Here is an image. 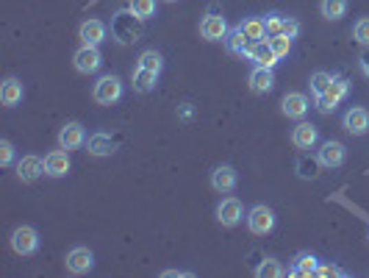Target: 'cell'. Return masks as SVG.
<instances>
[{"mask_svg":"<svg viewBox=\"0 0 369 278\" xmlns=\"http://www.w3.org/2000/svg\"><path fill=\"white\" fill-rule=\"evenodd\" d=\"M366 239H369V237H366Z\"/></svg>","mask_w":369,"mask_h":278,"instance_id":"b9f144b4","label":"cell"},{"mask_svg":"<svg viewBox=\"0 0 369 278\" xmlns=\"http://www.w3.org/2000/svg\"><path fill=\"white\" fill-rule=\"evenodd\" d=\"M228 23H225V17L223 14H216L214 9L203 17V23H200V36L205 39V42H225V36H228Z\"/></svg>","mask_w":369,"mask_h":278,"instance_id":"8992f818","label":"cell"},{"mask_svg":"<svg viewBox=\"0 0 369 278\" xmlns=\"http://www.w3.org/2000/svg\"><path fill=\"white\" fill-rule=\"evenodd\" d=\"M280 34H286L289 39H298V36H300V23H298V17H283Z\"/></svg>","mask_w":369,"mask_h":278,"instance_id":"d590c367","label":"cell"},{"mask_svg":"<svg viewBox=\"0 0 369 278\" xmlns=\"http://www.w3.org/2000/svg\"><path fill=\"white\" fill-rule=\"evenodd\" d=\"M225 47L234 53V56H250V47H253V42L245 36V31L236 25V28H231L228 31V36H225Z\"/></svg>","mask_w":369,"mask_h":278,"instance_id":"603a6c76","label":"cell"},{"mask_svg":"<svg viewBox=\"0 0 369 278\" xmlns=\"http://www.w3.org/2000/svg\"><path fill=\"white\" fill-rule=\"evenodd\" d=\"M256 275H258V278H283L286 270H283V264H280L278 259H264V261L256 267Z\"/></svg>","mask_w":369,"mask_h":278,"instance_id":"f546056e","label":"cell"},{"mask_svg":"<svg viewBox=\"0 0 369 278\" xmlns=\"http://www.w3.org/2000/svg\"><path fill=\"white\" fill-rule=\"evenodd\" d=\"M81 145H87V128L81 122H64L58 131V148L64 151H78Z\"/></svg>","mask_w":369,"mask_h":278,"instance_id":"9c48e42d","label":"cell"},{"mask_svg":"<svg viewBox=\"0 0 369 278\" xmlns=\"http://www.w3.org/2000/svg\"><path fill=\"white\" fill-rule=\"evenodd\" d=\"M347 9H350V3H347V0H322V3H320V12H322V17H325V20H331V23L342 20V17L347 14Z\"/></svg>","mask_w":369,"mask_h":278,"instance_id":"484cf974","label":"cell"},{"mask_svg":"<svg viewBox=\"0 0 369 278\" xmlns=\"http://www.w3.org/2000/svg\"><path fill=\"white\" fill-rule=\"evenodd\" d=\"M353 39L364 47H369V17H361L355 25H353Z\"/></svg>","mask_w":369,"mask_h":278,"instance_id":"d6a6232c","label":"cell"},{"mask_svg":"<svg viewBox=\"0 0 369 278\" xmlns=\"http://www.w3.org/2000/svg\"><path fill=\"white\" fill-rule=\"evenodd\" d=\"M342 125H344V131L353 133V136H364V133H369V109H364V106H353V109H347Z\"/></svg>","mask_w":369,"mask_h":278,"instance_id":"7c38bea8","label":"cell"},{"mask_svg":"<svg viewBox=\"0 0 369 278\" xmlns=\"http://www.w3.org/2000/svg\"><path fill=\"white\" fill-rule=\"evenodd\" d=\"M344 159H347V148H344L342 142H336V139H328V142H322L320 151H317V162H320L322 167H328V170L342 167Z\"/></svg>","mask_w":369,"mask_h":278,"instance_id":"30bf717a","label":"cell"},{"mask_svg":"<svg viewBox=\"0 0 369 278\" xmlns=\"http://www.w3.org/2000/svg\"><path fill=\"white\" fill-rule=\"evenodd\" d=\"M247 228L256 237H267L275 228V212H272L269 206H264V203L253 206L250 212H247Z\"/></svg>","mask_w":369,"mask_h":278,"instance_id":"277c9868","label":"cell"},{"mask_svg":"<svg viewBox=\"0 0 369 278\" xmlns=\"http://www.w3.org/2000/svg\"><path fill=\"white\" fill-rule=\"evenodd\" d=\"M317 142H320V128L311 125V122H300L291 131V145L298 151H311Z\"/></svg>","mask_w":369,"mask_h":278,"instance_id":"2e32d148","label":"cell"},{"mask_svg":"<svg viewBox=\"0 0 369 278\" xmlns=\"http://www.w3.org/2000/svg\"><path fill=\"white\" fill-rule=\"evenodd\" d=\"M114 151H117V139L111 133H106V131H98V133H92L87 139V153L95 156V159H106Z\"/></svg>","mask_w":369,"mask_h":278,"instance_id":"4fadbf2b","label":"cell"},{"mask_svg":"<svg viewBox=\"0 0 369 278\" xmlns=\"http://www.w3.org/2000/svg\"><path fill=\"white\" fill-rule=\"evenodd\" d=\"M122 92H125V87H122V78H120V76H103V78L95 84L92 98H95L98 106H114V103L122 98Z\"/></svg>","mask_w":369,"mask_h":278,"instance_id":"6da1fadb","label":"cell"},{"mask_svg":"<svg viewBox=\"0 0 369 278\" xmlns=\"http://www.w3.org/2000/svg\"><path fill=\"white\" fill-rule=\"evenodd\" d=\"M156 84H159V73H150V70H142V67L133 70V89L136 92L147 95L156 89Z\"/></svg>","mask_w":369,"mask_h":278,"instance_id":"cb8c5ba5","label":"cell"},{"mask_svg":"<svg viewBox=\"0 0 369 278\" xmlns=\"http://www.w3.org/2000/svg\"><path fill=\"white\" fill-rule=\"evenodd\" d=\"M250 89L256 95H267L275 89V73H272V67H253V73H250Z\"/></svg>","mask_w":369,"mask_h":278,"instance_id":"ffe728a7","label":"cell"},{"mask_svg":"<svg viewBox=\"0 0 369 278\" xmlns=\"http://www.w3.org/2000/svg\"><path fill=\"white\" fill-rule=\"evenodd\" d=\"M78 36H81V45H95V47H100V45L106 42V36H109V28H106L103 20H87V23H81Z\"/></svg>","mask_w":369,"mask_h":278,"instance_id":"e0dca14e","label":"cell"},{"mask_svg":"<svg viewBox=\"0 0 369 278\" xmlns=\"http://www.w3.org/2000/svg\"><path fill=\"white\" fill-rule=\"evenodd\" d=\"M322 164L317 162V156L311 159V156H300L298 159V173L303 175V178H317V170H320Z\"/></svg>","mask_w":369,"mask_h":278,"instance_id":"1f68e13d","label":"cell"},{"mask_svg":"<svg viewBox=\"0 0 369 278\" xmlns=\"http://www.w3.org/2000/svg\"><path fill=\"white\" fill-rule=\"evenodd\" d=\"M236 184H239V175H236V170H234L231 164L214 167V173H211V189H214V192L228 195V192L236 189Z\"/></svg>","mask_w":369,"mask_h":278,"instance_id":"5bb4252c","label":"cell"},{"mask_svg":"<svg viewBox=\"0 0 369 278\" xmlns=\"http://www.w3.org/2000/svg\"><path fill=\"white\" fill-rule=\"evenodd\" d=\"M72 64H76V70H78V73H84V76L98 73V70L103 67L100 47H95V45H81V47L76 50V56H72Z\"/></svg>","mask_w":369,"mask_h":278,"instance_id":"5b68a950","label":"cell"},{"mask_svg":"<svg viewBox=\"0 0 369 278\" xmlns=\"http://www.w3.org/2000/svg\"><path fill=\"white\" fill-rule=\"evenodd\" d=\"M136 67L150 70V73H159V76H161V70H164V56H161L159 50H144V53L139 56Z\"/></svg>","mask_w":369,"mask_h":278,"instance_id":"4316f807","label":"cell"},{"mask_svg":"<svg viewBox=\"0 0 369 278\" xmlns=\"http://www.w3.org/2000/svg\"><path fill=\"white\" fill-rule=\"evenodd\" d=\"M23 98H25V87H23V81H20V78L9 76L3 84H0V103H3L6 109L20 106V103H23Z\"/></svg>","mask_w":369,"mask_h":278,"instance_id":"ac0fdd59","label":"cell"},{"mask_svg":"<svg viewBox=\"0 0 369 278\" xmlns=\"http://www.w3.org/2000/svg\"><path fill=\"white\" fill-rule=\"evenodd\" d=\"M247 58H253V64H256V67H272V70H275V64L280 61V58L275 56L272 45H269V39L253 42V47H250V56H247Z\"/></svg>","mask_w":369,"mask_h":278,"instance_id":"44dd1931","label":"cell"},{"mask_svg":"<svg viewBox=\"0 0 369 278\" xmlns=\"http://www.w3.org/2000/svg\"><path fill=\"white\" fill-rule=\"evenodd\" d=\"M164 3H175V0H164Z\"/></svg>","mask_w":369,"mask_h":278,"instance_id":"60d3db41","label":"cell"},{"mask_svg":"<svg viewBox=\"0 0 369 278\" xmlns=\"http://www.w3.org/2000/svg\"><path fill=\"white\" fill-rule=\"evenodd\" d=\"M309 109H311V103H309V98H306L303 92H289V95H283V100H280V111H283V117H289V120H303V117L309 114Z\"/></svg>","mask_w":369,"mask_h":278,"instance_id":"8fae6325","label":"cell"},{"mask_svg":"<svg viewBox=\"0 0 369 278\" xmlns=\"http://www.w3.org/2000/svg\"><path fill=\"white\" fill-rule=\"evenodd\" d=\"M12 250L17 256H34L39 250V231L34 226H17L12 231Z\"/></svg>","mask_w":369,"mask_h":278,"instance_id":"3957f363","label":"cell"},{"mask_svg":"<svg viewBox=\"0 0 369 278\" xmlns=\"http://www.w3.org/2000/svg\"><path fill=\"white\" fill-rule=\"evenodd\" d=\"M358 67H361V73L369 78V50H364V53H361V58H358Z\"/></svg>","mask_w":369,"mask_h":278,"instance_id":"74e56055","label":"cell"},{"mask_svg":"<svg viewBox=\"0 0 369 278\" xmlns=\"http://www.w3.org/2000/svg\"><path fill=\"white\" fill-rule=\"evenodd\" d=\"M192 114H194V109H192V103H183V106L178 109V117H181V120H192Z\"/></svg>","mask_w":369,"mask_h":278,"instance_id":"ab89813d","label":"cell"},{"mask_svg":"<svg viewBox=\"0 0 369 278\" xmlns=\"http://www.w3.org/2000/svg\"><path fill=\"white\" fill-rule=\"evenodd\" d=\"M347 95H350V81H347V78H333L331 89H328L322 98H317V109H320L322 114H331Z\"/></svg>","mask_w":369,"mask_h":278,"instance_id":"52a82bcc","label":"cell"},{"mask_svg":"<svg viewBox=\"0 0 369 278\" xmlns=\"http://www.w3.org/2000/svg\"><path fill=\"white\" fill-rule=\"evenodd\" d=\"M128 9L136 20H150L156 14V0H128Z\"/></svg>","mask_w":369,"mask_h":278,"instance_id":"f1b7e54d","label":"cell"},{"mask_svg":"<svg viewBox=\"0 0 369 278\" xmlns=\"http://www.w3.org/2000/svg\"><path fill=\"white\" fill-rule=\"evenodd\" d=\"M64 264H67V272H72V275H87V272L95 267V253H92L89 248L78 245V248H72V250L67 253Z\"/></svg>","mask_w":369,"mask_h":278,"instance_id":"ba28073f","label":"cell"},{"mask_svg":"<svg viewBox=\"0 0 369 278\" xmlns=\"http://www.w3.org/2000/svg\"><path fill=\"white\" fill-rule=\"evenodd\" d=\"M267 39H269V45H272V50H275V56H278V58H286V56L291 53V39H289L286 34L267 36Z\"/></svg>","mask_w":369,"mask_h":278,"instance_id":"4dcf8cb0","label":"cell"},{"mask_svg":"<svg viewBox=\"0 0 369 278\" xmlns=\"http://www.w3.org/2000/svg\"><path fill=\"white\" fill-rule=\"evenodd\" d=\"M264 25H267V36H278L280 28H283V14H278V12L267 14L264 17Z\"/></svg>","mask_w":369,"mask_h":278,"instance_id":"836d02e7","label":"cell"},{"mask_svg":"<svg viewBox=\"0 0 369 278\" xmlns=\"http://www.w3.org/2000/svg\"><path fill=\"white\" fill-rule=\"evenodd\" d=\"M317 275H322V278H328V275H347V270H342V267H336V264H322V261H320Z\"/></svg>","mask_w":369,"mask_h":278,"instance_id":"8d00e7d4","label":"cell"},{"mask_svg":"<svg viewBox=\"0 0 369 278\" xmlns=\"http://www.w3.org/2000/svg\"><path fill=\"white\" fill-rule=\"evenodd\" d=\"M192 278L194 272H189V270H164V278Z\"/></svg>","mask_w":369,"mask_h":278,"instance_id":"f35d334b","label":"cell"},{"mask_svg":"<svg viewBox=\"0 0 369 278\" xmlns=\"http://www.w3.org/2000/svg\"><path fill=\"white\" fill-rule=\"evenodd\" d=\"M239 28L245 31V36H247L250 42H261V39H267L264 17H245V20L239 23Z\"/></svg>","mask_w":369,"mask_h":278,"instance_id":"d4e9b609","label":"cell"},{"mask_svg":"<svg viewBox=\"0 0 369 278\" xmlns=\"http://www.w3.org/2000/svg\"><path fill=\"white\" fill-rule=\"evenodd\" d=\"M69 167H72L69 151H64V148L50 151V153L45 156V175H50V178H64V175L69 173Z\"/></svg>","mask_w":369,"mask_h":278,"instance_id":"9a60e30c","label":"cell"},{"mask_svg":"<svg viewBox=\"0 0 369 278\" xmlns=\"http://www.w3.org/2000/svg\"><path fill=\"white\" fill-rule=\"evenodd\" d=\"M245 220V206L239 197H223L216 203V223L223 228H236Z\"/></svg>","mask_w":369,"mask_h":278,"instance_id":"7a4b0ae2","label":"cell"},{"mask_svg":"<svg viewBox=\"0 0 369 278\" xmlns=\"http://www.w3.org/2000/svg\"><path fill=\"white\" fill-rule=\"evenodd\" d=\"M14 170H17V178H20L23 184H34V181L45 173V159H39V156H23V159L14 164Z\"/></svg>","mask_w":369,"mask_h":278,"instance_id":"d6986e66","label":"cell"},{"mask_svg":"<svg viewBox=\"0 0 369 278\" xmlns=\"http://www.w3.org/2000/svg\"><path fill=\"white\" fill-rule=\"evenodd\" d=\"M14 145L9 142V139H3V142H0V164H3V167H12V164H17L14 162Z\"/></svg>","mask_w":369,"mask_h":278,"instance_id":"e575fe53","label":"cell"},{"mask_svg":"<svg viewBox=\"0 0 369 278\" xmlns=\"http://www.w3.org/2000/svg\"><path fill=\"white\" fill-rule=\"evenodd\" d=\"M333 78H336V76L325 73V70H317V73L311 76V81H309V87H311V95H314V98H322V95L331 89Z\"/></svg>","mask_w":369,"mask_h":278,"instance_id":"83f0119b","label":"cell"},{"mask_svg":"<svg viewBox=\"0 0 369 278\" xmlns=\"http://www.w3.org/2000/svg\"><path fill=\"white\" fill-rule=\"evenodd\" d=\"M317 267H320V259L306 250V253H298V259H294L289 272L298 275V278H311V275H317Z\"/></svg>","mask_w":369,"mask_h":278,"instance_id":"7402d4cb","label":"cell"}]
</instances>
